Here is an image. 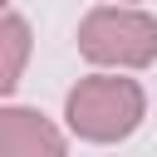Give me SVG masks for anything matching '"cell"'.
<instances>
[{"label":"cell","instance_id":"cell-1","mask_svg":"<svg viewBox=\"0 0 157 157\" xmlns=\"http://www.w3.org/2000/svg\"><path fill=\"white\" fill-rule=\"evenodd\" d=\"M69 128L88 142H118L142 123V88L132 78H78L69 93Z\"/></svg>","mask_w":157,"mask_h":157},{"label":"cell","instance_id":"cell-2","mask_svg":"<svg viewBox=\"0 0 157 157\" xmlns=\"http://www.w3.org/2000/svg\"><path fill=\"white\" fill-rule=\"evenodd\" d=\"M78 49L93 64H118V69H142L157 59V20L142 10H118L103 5L83 15L78 25Z\"/></svg>","mask_w":157,"mask_h":157},{"label":"cell","instance_id":"cell-3","mask_svg":"<svg viewBox=\"0 0 157 157\" xmlns=\"http://www.w3.org/2000/svg\"><path fill=\"white\" fill-rule=\"evenodd\" d=\"M0 157H64V137L34 108L0 113Z\"/></svg>","mask_w":157,"mask_h":157},{"label":"cell","instance_id":"cell-4","mask_svg":"<svg viewBox=\"0 0 157 157\" xmlns=\"http://www.w3.org/2000/svg\"><path fill=\"white\" fill-rule=\"evenodd\" d=\"M25 59H29V25L20 15H5L0 20V93H10L20 83Z\"/></svg>","mask_w":157,"mask_h":157},{"label":"cell","instance_id":"cell-5","mask_svg":"<svg viewBox=\"0 0 157 157\" xmlns=\"http://www.w3.org/2000/svg\"><path fill=\"white\" fill-rule=\"evenodd\" d=\"M0 5H5V0H0Z\"/></svg>","mask_w":157,"mask_h":157}]
</instances>
